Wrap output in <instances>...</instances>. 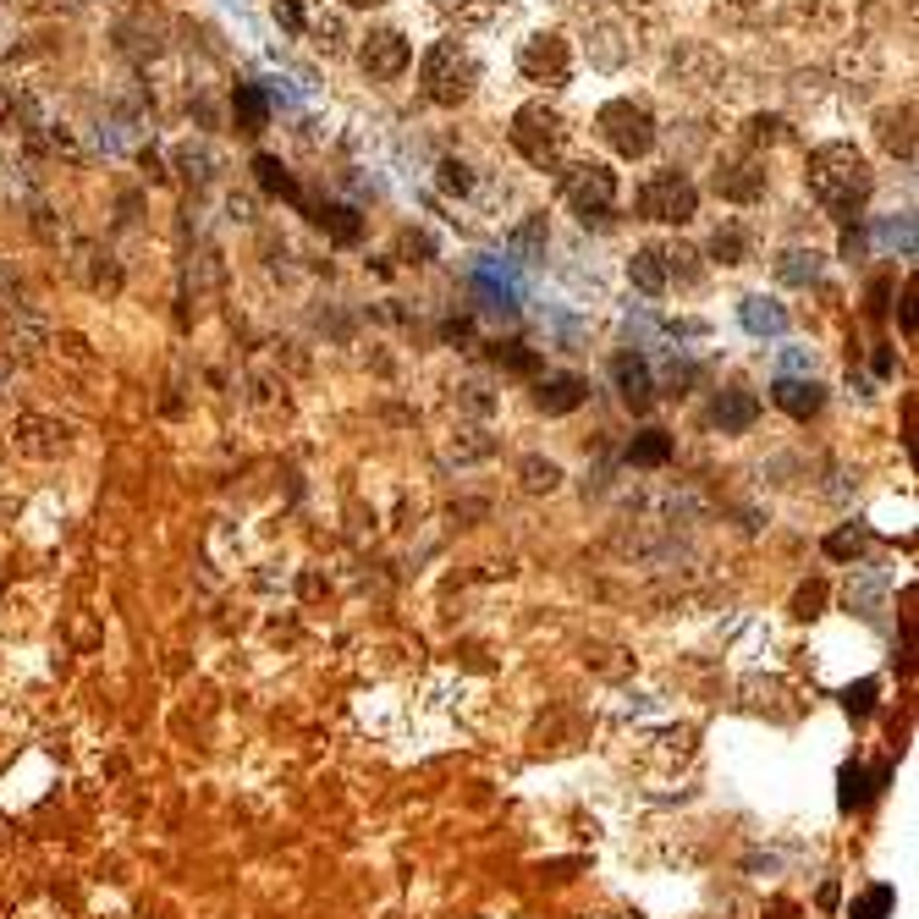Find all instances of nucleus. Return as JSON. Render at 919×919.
<instances>
[{
  "label": "nucleus",
  "mask_w": 919,
  "mask_h": 919,
  "mask_svg": "<svg viewBox=\"0 0 919 919\" xmlns=\"http://www.w3.org/2000/svg\"><path fill=\"white\" fill-rule=\"evenodd\" d=\"M304 33H308V44H314L319 55H330V61H336V55H347V39H353V33H347V11H341V6H319L314 17H304Z\"/></svg>",
  "instance_id": "nucleus-17"
},
{
  "label": "nucleus",
  "mask_w": 919,
  "mask_h": 919,
  "mask_svg": "<svg viewBox=\"0 0 919 919\" xmlns=\"http://www.w3.org/2000/svg\"><path fill=\"white\" fill-rule=\"evenodd\" d=\"M473 89H479V55L462 39H441V44L425 50V61H419V94L430 105L458 111V105L473 100Z\"/></svg>",
  "instance_id": "nucleus-2"
},
{
  "label": "nucleus",
  "mask_w": 919,
  "mask_h": 919,
  "mask_svg": "<svg viewBox=\"0 0 919 919\" xmlns=\"http://www.w3.org/2000/svg\"><path fill=\"white\" fill-rule=\"evenodd\" d=\"M627 282L644 293V298H661L672 282H666V259H661V243H644V248H633V259H627Z\"/></svg>",
  "instance_id": "nucleus-19"
},
{
  "label": "nucleus",
  "mask_w": 919,
  "mask_h": 919,
  "mask_svg": "<svg viewBox=\"0 0 919 919\" xmlns=\"http://www.w3.org/2000/svg\"><path fill=\"white\" fill-rule=\"evenodd\" d=\"M568 139H573V127H568V116L556 105H545V100L518 105V116H512V150L523 154L529 165L556 171L562 154H568Z\"/></svg>",
  "instance_id": "nucleus-4"
},
{
  "label": "nucleus",
  "mask_w": 919,
  "mask_h": 919,
  "mask_svg": "<svg viewBox=\"0 0 919 919\" xmlns=\"http://www.w3.org/2000/svg\"><path fill=\"white\" fill-rule=\"evenodd\" d=\"M518 72L529 83H540V89H562L573 78V44H568V33H556V28L529 33L523 50H518Z\"/></svg>",
  "instance_id": "nucleus-7"
},
{
  "label": "nucleus",
  "mask_w": 919,
  "mask_h": 919,
  "mask_svg": "<svg viewBox=\"0 0 919 919\" xmlns=\"http://www.w3.org/2000/svg\"><path fill=\"white\" fill-rule=\"evenodd\" d=\"M865 545H870V529H865V523H843L837 534H826V556H837V562H859Z\"/></svg>",
  "instance_id": "nucleus-31"
},
{
  "label": "nucleus",
  "mask_w": 919,
  "mask_h": 919,
  "mask_svg": "<svg viewBox=\"0 0 919 919\" xmlns=\"http://www.w3.org/2000/svg\"><path fill=\"white\" fill-rule=\"evenodd\" d=\"M584 397H590V380H584V375H545V380L534 386V408L551 413V419L584 408Z\"/></svg>",
  "instance_id": "nucleus-15"
},
{
  "label": "nucleus",
  "mask_w": 919,
  "mask_h": 919,
  "mask_svg": "<svg viewBox=\"0 0 919 919\" xmlns=\"http://www.w3.org/2000/svg\"><path fill=\"white\" fill-rule=\"evenodd\" d=\"M358 67L369 83H397L408 67H413V44L402 28H369L364 44H358Z\"/></svg>",
  "instance_id": "nucleus-9"
},
{
  "label": "nucleus",
  "mask_w": 919,
  "mask_h": 919,
  "mask_svg": "<svg viewBox=\"0 0 919 919\" xmlns=\"http://www.w3.org/2000/svg\"><path fill=\"white\" fill-rule=\"evenodd\" d=\"M436 171H441V187H447V193H473V165H462V160H441Z\"/></svg>",
  "instance_id": "nucleus-40"
},
{
  "label": "nucleus",
  "mask_w": 919,
  "mask_h": 919,
  "mask_svg": "<svg viewBox=\"0 0 919 919\" xmlns=\"http://www.w3.org/2000/svg\"><path fill=\"white\" fill-rule=\"evenodd\" d=\"M595 133L622 160H644V154L655 150V116L639 100H606L601 116H595Z\"/></svg>",
  "instance_id": "nucleus-6"
},
{
  "label": "nucleus",
  "mask_w": 919,
  "mask_h": 919,
  "mask_svg": "<svg viewBox=\"0 0 919 919\" xmlns=\"http://www.w3.org/2000/svg\"><path fill=\"white\" fill-rule=\"evenodd\" d=\"M898 6H915V0H898Z\"/></svg>",
  "instance_id": "nucleus-47"
},
{
  "label": "nucleus",
  "mask_w": 919,
  "mask_h": 919,
  "mask_svg": "<svg viewBox=\"0 0 919 919\" xmlns=\"http://www.w3.org/2000/svg\"><path fill=\"white\" fill-rule=\"evenodd\" d=\"M881 150L915 160V105H898V111H881Z\"/></svg>",
  "instance_id": "nucleus-23"
},
{
  "label": "nucleus",
  "mask_w": 919,
  "mask_h": 919,
  "mask_svg": "<svg viewBox=\"0 0 919 919\" xmlns=\"http://www.w3.org/2000/svg\"><path fill=\"white\" fill-rule=\"evenodd\" d=\"M820 270H826V259H820L815 248H787V254L776 259V282H787V287H815Z\"/></svg>",
  "instance_id": "nucleus-25"
},
{
  "label": "nucleus",
  "mask_w": 919,
  "mask_h": 919,
  "mask_svg": "<svg viewBox=\"0 0 919 919\" xmlns=\"http://www.w3.org/2000/svg\"><path fill=\"white\" fill-rule=\"evenodd\" d=\"M44 347V325L33 314H17V308H0V364H22Z\"/></svg>",
  "instance_id": "nucleus-12"
},
{
  "label": "nucleus",
  "mask_w": 919,
  "mask_h": 919,
  "mask_svg": "<svg viewBox=\"0 0 919 919\" xmlns=\"http://www.w3.org/2000/svg\"><path fill=\"white\" fill-rule=\"evenodd\" d=\"M711 187H716V198H727V204H760L770 187V171L760 154L749 150H733L716 160V171H711Z\"/></svg>",
  "instance_id": "nucleus-8"
},
{
  "label": "nucleus",
  "mask_w": 919,
  "mask_h": 919,
  "mask_svg": "<svg viewBox=\"0 0 919 919\" xmlns=\"http://www.w3.org/2000/svg\"><path fill=\"white\" fill-rule=\"evenodd\" d=\"M556 187H562V198L573 204V215L584 226H606L616 210V193H622L616 171L601 165V160H562L556 165Z\"/></svg>",
  "instance_id": "nucleus-3"
},
{
  "label": "nucleus",
  "mask_w": 919,
  "mask_h": 919,
  "mask_svg": "<svg viewBox=\"0 0 919 919\" xmlns=\"http://www.w3.org/2000/svg\"><path fill=\"white\" fill-rule=\"evenodd\" d=\"M11 447L22 458H39V462H55L72 452V425L67 419H44V413H22L11 425Z\"/></svg>",
  "instance_id": "nucleus-11"
},
{
  "label": "nucleus",
  "mask_w": 919,
  "mask_h": 919,
  "mask_svg": "<svg viewBox=\"0 0 919 919\" xmlns=\"http://www.w3.org/2000/svg\"><path fill=\"white\" fill-rule=\"evenodd\" d=\"M782 22H793V28H809V33H837V6L831 0H787L782 6Z\"/></svg>",
  "instance_id": "nucleus-24"
},
{
  "label": "nucleus",
  "mask_w": 919,
  "mask_h": 919,
  "mask_svg": "<svg viewBox=\"0 0 919 919\" xmlns=\"http://www.w3.org/2000/svg\"><path fill=\"white\" fill-rule=\"evenodd\" d=\"M436 11L458 28H496L512 11V0H436Z\"/></svg>",
  "instance_id": "nucleus-20"
},
{
  "label": "nucleus",
  "mask_w": 919,
  "mask_h": 919,
  "mask_svg": "<svg viewBox=\"0 0 919 919\" xmlns=\"http://www.w3.org/2000/svg\"><path fill=\"white\" fill-rule=\"evenodd\" d=\"M545 243H551L545 215H529L523 226H512V232H507V254H512L518 265H540V259H545Z\"/></svg>",
  "instance_id": "nucleus-21"
},
{
  "label": "nucleus",
  "mask_w": 919,
  "mask_h": 919,
  "mask_svg": "<svg viewBox=\"0 0 919 919\" xmlns=\"http://www.w3.org/2000/svg\"><path fill=\"white\" fill-rule=\"evenodd\" d=\"M347 6H386V0H347Z\"/></svg>",
  "instance_id": "nucleus-46"
},
{
  "label": "nucleus",
  "mask_w": 919,
  "mask_h": 919,
  "mask_svg": "<svg viewBox=\"0 0 919 919\" xmlns=\"http://www.w3.org/2000/svg\"><path fill=\"white\" fill-rule=\"evenodd\" d=\"M744 325L755 336H782L787 330V308L776 304V298H744Z\"/></svg>",
  "instance_id": "nucleus-29"
},
{
  "label": "nucleus",
  "mask_w": 919,
  "mask_h": 919,
  "mask_svg": "<svg viewBox=\"0 0 919 919\" xmlns=\"http://www.w3.org/2000/svg\"><path fill=\"white\" fill-rule=\"evenodd\" d=\"M397 254H402L408 265H430V259H436V243H430V232H402Z\"/></svg>",
  "instance_id": "nucleus-39"
},
{
  "label": "nucleus",
  "mask_w": 919,
  "mask_h": 919,
  "mask_svg": "<svg viewBox=\"0 0 919 919\" xmlns=\"http://www.w3.org/2000/svg\"><path fill=\"white\" fill-rule=\"evenodd\" d=\"M232 116H237V133H248V139L265 133V122H270V100L259 94V83H237V94H232Z\"/></svg>",
  "instance_id": "nucleus-22"
},
{
  "label": "nucleus",
  "mask_w": 919,
  "mask_h": 919,
  "mask_svg": "<svg viewBox=\"0 0 919 919\" xmlns=\"http://www.w3.org/2000/svg\"><path fill=\"white\" fill-rule=\"evenodd\" d=\"M661 259H666V282H683V287H694V282L705 276V265H700V248H688V243H666V248H661Z\"/></svg>",
  "instance_id": "nucleus-30"
},
{
  "label": "nucleus",
  "mask_w": 919,
  "mask_h": 919,
  "mask_svg": "<svg viewBox=\"0 0 919 919\" xmlns=\"http://www.w3.org/2000/svg\"><path fill=\"white\" fill-rule=\"evenodd\" d=\"M793 139V127H787V116H749L744 122V150L749 154H760V150H776V144H787Z\"/></svg>",
  "instance_id": "nucleus-27"
},
{
  "label": "nucleus",
  "mask_w": 919,
  "mask_h": 919,
  "mask_svg": "<svg viewBox=\"0 0 919 919\" xmlns=\"http://www.w3.org/2000/svg\"><path fill=\"white\" fill-rule=\"evenodd\" d=\"M804 187H809V198L831 221L848 226V221H859L870 210L876 171H870V160L854 150V144H820V150H809V160H804Z\"/></svg>",
  "instance_id": "nucleus-1"
},
{
  "label": "nucleus",
  "mask_w": 919,
  "mask_h": 919,
  "mask_svg": "<svg viewBox=\"0 0 919 919\" xmlns=\"http://www.w3.org/2000/svg\"><path fill=\"white\" fill-rule=\"evenodd\" d=\"M518 479H523V490H534V496L545 490V496H551V490L562 484V468L551 458H523L518 462Z\"/></svg>",
  "instance_id": "nucleus-35"
},
{
  "label": "nucleus",
  "mask_w": 919,
  "mask_h": 919,
  "mask_svg": "<svg viewBox=\"0 0 919 919\" xmlns=\"http://www.w3.org/2000/svg\"><path fill=\"white\" fill-rule=\"evenodd\" d=\"M314 221H319L336 243H358V232H364V226H358V215H353L347 204H319V210H314Z\"/></svg>",
  "instance_id": "nucleus-33"
},
{
  "label": "nucleus",
  "mask_w": 919,
  "mask_h": 919,
  "mask_svg": "<svg viewBox=\"0 0 919 919\" xmlns=\"http://www.w3.org/2000/svg\"><path fill=\"white\" fill-rule=\"evenodd\" d=\"M770 402L787 413V419H815L826 408V386L820 380H798V375H782L770 386Z\"/></svg>",
  "instance_id": "nucleus-16"
},
{
  "label": "nucleus",
  "mask_w": 919,
  "mask_h": 919,
  "mask_svg": "<svg viewBox=\"0 0 919 919\" xmlns=\"http://www.w3.org/2000/svg\"><path fill=\"white\" fill-rule=\"evenodd\" d=\"M304 6H298V0H276V22H282V28H287V33H304Z\"/></svg>",
  "instance_id": "nucleus-43"
},
{
  "label": "nucleus",
  "mask_w": 919,
  "mask_h": 919,
  "mask_svg": "<svg viewBox=\"0 0 919 919\" xmlns=\"http://www.w3.org/2000/svg\"><path fill=\"white\" fill-rule=\"evenodd\" d=\"M711 254H716V265H744V259H749V237H744V226H722V232L711 237Z\"/></svg>",
  "instance_id": "nucleus-36"
},
{
  "label": "nucleus",
  "mask_w": 919,
  "mask_h": 919,
  "mask_svg": "<svg viewBox=\"0 0 919 919\" xmlns=\"http://www.w3.org/2000/svg\"><path fill=\"white\" fill-rule=\"evenodd\" d=\"M612 380H616V397H622V408H633V413H650V402H655V375H650V364L639 358V353H622L612 364Z\"/></svg>",
  "instance_id": "nucleus-13"
},
{
  "label": "nucleus",
  "mask_w": 919,
  "mask_h": 919,
  "mask_svg": "<svg viewBox=\"0 0 919 919\" xmlns=\"http://www.w3.org/2000/svg\"><path fill=\"white\" fill-rule=\"evenodd\" d=\"M639 215L644 221H661V226H688L694 215H700V187L688 182V171H677V165H661V171H650L644 182H639Z\"/></svg>",
  "instance_id": "nucleus-5"
},
{
  "label": "nucleus",
  "mask_w": 919,
  "mask_h": 919,
  "mask_svg": "<svg viewBox=\"0 0 919 919\" xmlns=\"http://www.w3.org/2000/svg\"><path fill=\"white\" fill-rule=\"evenodd\" d=\"M441 336H447V341H468V336H473V319H447Z\"/></svg>",
  "instance_id": "nucleus-44"
},
{
  "label": "nucleus",
  "mask_w": 919,
  "mask_h": 919,
  "mask_svg": "<svg viewBox=\"0 0 919 919\" xmlns=\"http://www.w3.org/2000/svg\"><path fill=\"white\" fill-rule=\"evenodd\" d=\"M176 171H182V182L210 187V182H215V171H221V154L210 150V144H182V150H176Z\"/></svg>",
  "instance_id": "nucleus-26"
},
{
  "label": "nucleus",
  "mask_w": 919,
  "mask_h": 919,
  "mask_svg": "<svg viewBox=\"0 0 919 919\" xmlns=\"http://www.w3.org/2000/svg\"><path fill=\"white\" fill-rule=\"evenodd\" d=\"M627 462H633V468H666V462H672V436H666V430H644V436H633Z\"/></svg>",
  "instance_id": "nucleus-28"
},
{
  "label": "nucleus",
  "mask_w": 919,
  "mask_h": 919,
  "mask_svg": "<svg viewBox=\"0 0 919 919\" xmlns=\"http://www.w3.org/2000/svg\"><path fill=\"white\" fill-rule=\"evenodd\" d=\"M254 171H259V187H265V193H276V198H298V182L287 176V165H282L276 154H259Z\"/></svg>",
  "instance_id": "nucleus-34"
},
{
  "label": "nucleus",
  "mask_w": 919,
  "mask_h": 919,
  "mask_svg": "<svg viewBox=\"0 0 919 919\" xmlns=\"http://www.w3.org/2000/svg\"><path fill=\"white\" fill-rule=\"evenodd\" d=\"M766 919H798V903H787V898H770V903H766Z\"/></svg>",
  "instance_id": "nucleus-45"
},
{
  "label": "nucleus",
  "mask_w": 919,
  "mask_h": 919,
  "mask_svg": "<svg viewBox=\"0 0 919 919\" xmlns=\"http://www.w3.org/2000/svg\"><path fill=\"white\" fill-rule=\"evenodd\" d=\"M820 612H826V584L815 579V584H804V590L793 595V616H798V622H815Z\"/></svg>",
  "instance_id": "nucleus-38"
},
{
  "label": "nucleus",
  "mask_w": 919,
  "mask_h": 919,
  "mask_svg": "<svg viewBox=\"0 0 919 919\" xmlns=\"http://www.w3.org/2000/svg\"><path fill=\"white\" fill-rule=\"evenodd\" d=\"M458 402L468 408V413H490V408H496V397H490V391H484L479 380H468V386H458Z\"/></svg>",
  "instance_id": "nucleus-42"
},
{
  "label": "nucleus",
  "mask_w": 919,
  "mask_h": 919,
  "mask_svg": "<svg viewBox=\"0 0 919 919\" xmlns=\"http://www.w3.org/2000/svg\"><path fill=\"white\" fill-rule=\"evenodd\" d=\"M722 78H727V61L705 39H683L666 61V83H677V89H722Z\"/></svg>",
  "instance_id": "nucleus-10"
},
{
  "label": "nucleus",
  "mask_w": 919,
  "mask_h": 919,
  "mask_svg": "<svg viewBox=\"0 0 919 919\" xmlns=\"http://www.w3.org/2000/svg\"><path fill=\"white\" fill-rule=\"evenodd\" d=\"M898 909V892L887 887V881H876V887H865L859 898H854V909H848V919H887Z\"/></svg>",
  "instance_id": "nucleus-32"
},
{
  "label": "nucleus",
  "mask_w": 919,
  "mask_h": 919,
  "mask_svg": "<svg viewBox=\"0 0 919 919\" xmlns=\"http://www.w3.org/2000/svg\"><path fill=\"white\" fill-rule=\"evenodd\" d=\"M755 419H760V397L744 391V386H727V391L711 402V425H716L722 436H744V430H755Z\"/></svg>",
  "instance_id": "nucleus-14"
},
{
  "label": "nucleus",
  "mask_w": 919,
  "mask_h": 919,
  "mask_svg": "<svg viewBox=\"0 0 919 919\" xmlns=\"http://www.w3.org/2000/svg\"><path fill=\"white\" fill-rule=\"evenodd\" d=\"M843 711L854 716V722H865L870 711H876V683L865 677V683H854V688H843Z\"/></svg>",
  "instance_id": "nucleus-37"
},
{
  "label": "nucleus",
  "mask_w": 919,
  "mask_h": 919,
  "mask_svg": "<svg viewBox=\"0 0 919 919\" xmlns=\"http://www.w3.org/2000/svg\"><path fill=\"white\" fill-rule=\"evenodd\" d=\"M496 358H501V364H507V369H512V375H534V369H540V358H534V353H529V347H518V341H507V347H496Z\"/></svg>",
  "instance_id": "nucleus-41"
},
{
  "label": "nucleus",
  "mask_w": 919,
  "mask_h": 919,
  "mask_svg": "<svg viewBox=\"0 0 919 919\" xmlns=\"http://www.w3.org/2000/svg\"><path fill=\"white\" fill-rule=\"evenodd\" d=\"M837 782H843V793H837V804H843V809H848V815H854V809H865V804H870V798H876V793H881V787H887V782H892V766H859V760H848V766H843V776H837Z\"/></svg>",
  "instance_id": "nucleus-18"
}]
</instances>
